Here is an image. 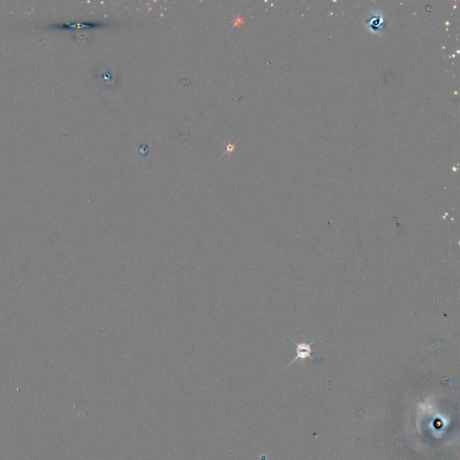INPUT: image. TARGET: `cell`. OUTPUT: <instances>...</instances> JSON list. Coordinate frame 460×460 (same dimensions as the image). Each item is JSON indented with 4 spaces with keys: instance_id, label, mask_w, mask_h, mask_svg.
Segmentation results:
<instances>
[{
    "instance_id": "cell-1",
    "label": "cell",
    "mask_w": 460,
    "mask_h": 460,
    "mask_svg": "<svg viewBox=\"0 0 460 460\" xmlns=\"http://www.w3.org/2000/svg\"><path fill=\"white\" fill-rule=\"evenodd\" d=\"M364 26L371 34H382L383 30L385 28V20L383 18L381 12H376L373 15H369L368 19L364 23Z\"/></svg>"
},
{
    "instance_id": "cell-4",
    "label": "cell",
    "mask_w": 460,
    "mask_h": 460,
    "mask_svg": "<svg viewBox=\"0 0 460 460\" xmlns=\"http://www.w3.org/2000/svg\"><path fill=\"white\" fill-rule=\"evenodd\" d=\"M234 22H235V23H234V25H235V26H237V25H239V24H242L243 18L242 17H238V18H236V19H235Z\"/></svg>"
},
{
    "instance_id": "cell-3",
    "label": "cell",
    "mask_w": 460,
    "mask_h": 460,
    "mask_svg": "<svg viewBox=\"0 0 460 460\" xmlns=\"http://www.w3.org/2000/svg\"><path fill=\"white\" fill-rule=\"evenodd\" d=\"M234 151H235V146H234V144L228 143V144H227V147H226V152L231 153V152H233Z\"/></svg>"
},
{
    "instance_id": "cell-2",
    "label": "cell",
    "mask_w": 460,
    "mask_h": 460,
    "mask_svg": "<svg viewBox=\"0 0 460 460\" xmlns=\"http://www.w3.org/2000/svg\"><path fill=\"white\" fill-rule=\"evenodd\" d=\"M294 344H296L297 346V349H296V353H297V355H296L295 358H293V360L291 361V363H293L295 360H298V359H305V358H311V353H312V348H311V345L314 344V342H311L310 344H307L305 342H301V343H298L294 341Z\"/></svg>"
}]
</instances>
